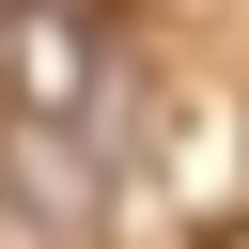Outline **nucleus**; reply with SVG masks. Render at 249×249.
I'll return each mask as SVG.
<instances>
[{
	"mask_svg": "<svg viewBox=\"0 0 249 249\" xmlns=\"http://www.w3.org/2000/svg\"><path fill=\"white\" fill-rule=\"evenodd\" d=\"M109 31L93 16H62V0H0V109L16 124H78V140H109Z\"/></svg>",
	"mask_w": 249,
	"mask_h": 249,
	"instance_id": "f257e3e1",
	"label": "nucleus"
},
{
	"mask_svg": "<svg viewBox=\"0 0 249 249\" xmlns=\"http://www.w3.org/2000/svg\"><path fill=\"white\" fill-rule=\"evenodd\" d=\"M0 187L31 202L47 249H93L109 233V140H78V124H16L0 109Z\"/></svg>",
	"mask_w": 249,
	"mask_h": 249,
	"instance_id": "f03ea898",
	"label": "nucleus"
}]
</instances>
